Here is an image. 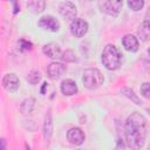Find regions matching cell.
<instances>
[{
	"label": "cell",
	"instance_id": "cell-1",
	"mask_svg": "<svg viewBox=\"0 0 150 150\" xmlns=\"http://www.w3.org/2000/svg\"><path fill=\"white\" fill-rule=\"evenodd\" d=\"M145 118L139 112H132L125 121L124 134L128 145L131 149L138 150L145 143Z\"/></svg>",
	"mask_w": 150,
	"mask_h": 150
},
{
	"label": "cell",
	"instance_id": "cell-2",
	"mask_svg": "<svg viewBox=\"0 0 150 150\" xmlns=\"http://www.w3.org/2000/svg\"><path fill=\"white\" fill-rule=\"evenodd\" d=\"M102 63L109 70H115L121 66V54L116 46L107 45L102 52Z\"/></svg>",
	"mask_w": 150,
	"mask_h": 150
},
{
	"label": "cell",
	"instance_id": "cell-3",
	"mask_svg": "<svg viewBox=\"0 0 150 150\" xmlns=\"http://www.w3.org/2000/svg\"><path fill=\"white\" fill-rule=\"evenodd\" d=\"M103 81L104 79L102 73L96 68H89L83 71L82 82L87 89H90V90L97 89L103 84Z\"/></svg>",
	"mask_w": 150,
	"mask_h": 150
},
{
	"label": "cell",
	"instance_id": "cell-4",
	"mask_svg": "<svg viewBox=\"0 0 150 150\" xmlns=\"http://www.w3.org/2000/svg\"><path fill=\"white\" fill-rule=\"evenodd\" d=\"M122 6H123V2L120 0H101V1H98L100 9L110 16H117L122 9Z\"/></svg>",
	"mask_w": 150,
	"mask_h": 150
},
{
	"label": "cell",
	"instance_id": "cell-5",
	"mask_svg": "<svg viewBox=\"0 0 150 150\" xmlns=\"http://www.w3.org/2000/svg\"><path fill=\"white\" fill-rule=\"evenodd\" d=\"M88 32V23L83 19L76 18L70 23V33L75 38H82Z\"/></svg>",
	"mask_w": 150,
	"mask_h": 150
},
{
	"label": "cell",
	"instance_id": "cell-6",
	"mask_svg": "<svg viewBox=\"0 0 150 150\" xmlns=\"http://www.w3.org/2000/svg\"><path fill=\"white\" fill-rule=\"evenodd\" d=\"M19 86H20V80L13 73H8L2 77V87L6 91L14 93L15 90H18Z\"/></svg>",
	"mask_w": 150,
	"mask_h": 150
},
{
	"label": "cell",
	"instance_id": "cell-7",
	"mask_svg": "<svg viewBox=\"0 0 150 150\" xmlns=\"http://www.w3.org/2000/svg\"><path fill=\"white\" fill-rule=\"evenodd\" d=\"M59 12L60 14L67 19V20H74L76 19V6L70 1H63L59 5Z\"/></svg>",
	"mask_w": 150,
	"mask_h": 150
},
{
	"label": "cell",
	"instance_id": "cell-8",
	"mask_svg": "<svg viewBox=\"0 0 150 150\" xmlns=\"http://www.w3.org/2000/svg\"><path fill=\"white\" fill-rule=\"evenodd\" d=\"M39 26L46 30H50V32H57L59 28H60V23L59 21L50 16V15H47V16H42L40 20H39Z\"/></svg>",
	"mask_w": 150,
	"mask_h": 150
},
{
	"label": "cell",
	"instance_id": "cell-9",
	"mask_svg": "<svg viewBox=\"0 0 150 150\" xmlns=\"http://www.w3.org/2000/svg\"><path fill=\"white\" fill-rule=\"evenodd\" d=\"M66 71V66L59 62H52L47 68V74L50 80H57Z\"/></svg>",
	"mask_w": 150,
	"mask_h": 150
},
{
	"label": "cell",
	"instance_id": "cell-10",
	"mask_svg": "<svg viewBox=\"0 0 150 150\" xmlns=\"http://www.w3.org/2000/svg\"><path fill=\"white\" fill-rule=\"evenodd\" d=\"M68 141L74 145H80L84 141V134L80 128H70L67 132Z\"/></svg>",
	"mask_w": 150,
	"mask_h": 150
},
{
	"label": "cell",
	"instance_id": "cell-11",
	"mask_svg": "<svg viewBox=\"0 0 150 150\" xmlns=\"http://www.w3.org/2000/svg\"><path fill=\"white\" fill-rule=\"evenodd\" d=\"M122 43L124 46V48L128 50V52H131V53H135L138 50V40L137 38H135L132 34H127L123 36L122 39Z\"/></svg>",
	"mask_w": 150,
	"mask_h": 150
},
{
	"label": "cell",
	"instance_id": "cell-12",
	"mask_svg": "<svg viewBox=\"0 0 150 150\" xmlns=\"http://www.w3.org/2000/svg\"><path fill=\"white\" fill-rule=\"evenodd\" d=\"M42 50H43V54L47 55V56L50 57V59L61 57V49H60L59 45H56V43H53V42L47 43V45L43 46Z\"/></svg>",
	"mask_w": 150,
	"mask_h": 150
},
{
	"label": "cell",
	"instance_id": "cell-13",
	"mask_svg": "<svg viewBox=\"0 0 150 150\" xmlns=\"http://www.w3.org/2000/svg\"><path fill=\"white\" fill-rule=\"evenodd\" d=\"M61 91H62L63 95L71 96V95L77 93V84L70 79L63 80L62 83H61Z\"/></svg>",
	"mask_w": 150,
	"mask_h": 150
},
{
	"label": "cell",
	"instance_id": "cell-14",
	"mask_svg": "<svg viewBox=\"0 0 150 150\" xmlns=\"http://www.w3.org/2000/svg\"><path fill=\"white\" fill-rule=\"evenodd\" d=\"M137 34L142 41H149L150 40V19L144 20L141 23V26L137 30Z\"/></svg>",
	"mask_w": 150,
	"mask_h": 150
},
{
	"label": "cell",
	"instance_id": "cell-15",
	"mask_svg": "<svg viewBox=\"0 0 150 150\" xmlns=\"http://www.w3.org/2000/svg\"><path fill=\"white\" fill-rule=\"evenodd\" d=\"M52 134H53V120H52L50 110H48L45 117V123H43V136L48 141L52 137Z\"/></svg>",
	"mask_w": 150,
	"mask_h": 150
},
{
	"label": "cell",
	"instance_id": "cell-16",
	"mask_svg": "<svg viewBox=\"0 0 150 150\" xmlns=\"http://www.w3.org/2000/svg\"><path fill=\"white\" fill-rule=\"evenodd\" d=\"M34 105H35V100L33 97H28L22 101V103L20 105V110L22 114H29L34 109Z\"/></svg>",
	"mask_w": 150,
	"mask_h": 150
},
{
	"label": "cell",
	"instance_id": "cell-17",
	"mask_svg": "<svg viewBox=\"0 0 150 150\" xmlns=\"http://www.w3.org/2000/svg\"><path fill=\"white\" fill-rule=\"evenodd\" d=\"M45 6H46V2L45 1H41V0H35V1H28L27 2V7L30 8L33 12L35 13H40L45 9Z\"/></svg>",
	"mask_w": 150,
	"mask_h": 150
},
{
	"label": "cell",
	"instance_id": "cell-18",
	"mask_svg": "<svg viewBox=\"0 0 150 150\" xmlns=\"http://www.w3.org/2000/svg\"><path fill=\"white\" fill-rule=\"evenodd\" d=\"M122 94H123L124 96H127L129 100H131L134 103H136V104H141V100H139V97L135 94V91H134L132 89H130V88H128V87H124V88H122Z\"/></svg>",
	"mask_w": 150,
	"mask_h": 150
},
{
	"label": "cell",
	"instance_id": "cell-19",
	"mask_svg": "<svg viewBox=\"0 0 150 150\" xmlns=\"http://www.w3.org/2000/svg\"><path fill=\"white\" fill-rule=\"evenodd\" d=\"M40 80H41V74H40V71H38V70H32L29 74H28V76H27V81L30 83V84H36V83H39L40 82Z\"/></svg>",
	"mask_w": 150,
	"mask_h": 150
},
{
	"label": "cell",
	"instance_id": "cell-20",
	"mask_svg": "<svg viewBox=\"0 0 150 150\" xmlns=\"http://www.w3.org/2000/svg\"><path fill=\"white\" fill-rule=\"evenodd\" d=\"M128 6L132 11H139L144 6V1L143 0H130V1H128Z\"/></svg>",
	"mask_w": 150,
	"mask_h": 150
},
{
	"label": "cell",
	"instance_id": "cell-21",
	"mask_svg": "<svg viewBox=\"0 0 150 150\" xmlns=\"http://www.w3.org/2000/svg\"><path fill=\"white\" fill-rule=\"evenodd\" d=\"M61 59H62L63 61H66V62H75V61H76V56H75L74 52L70 50V49L66 50V52L62 54Z\"/></svg>",
	"mask_w": 150,
	"mask_h": 150
},
{
	"label": "cell",
	"instance_id": "cell-22",
	"mask_svg": "<svg viewBox=\"0 0 150 150\" xmlns=\"http://www.w3.org/2000/svg\"><path fill=\"white\" fill-rule=\"evenodd\" d=\"M141 94L145 98H150V83L149 82H145L141 86Z\"/></svg>",
	"mask_w": 150,
	"mask_h": 150
},
{
	"label": "cell",
	"instance_id": "cell-23",
	"mask_svg": "<svg viewBox=\"0 0 150 150\" xmlns=\"http://www.w3.org/2000/svg\"><path fill=\"white\" fill-rule=\"evenodd\" d=\"M19 46H20V48L22 50H30L33 48V43L29 42V41H27V40H25V39H21L19 41Z\"/></svg>",
	"mask_w": 150,
	"mask_h": 150
},
{
	"label": "cell",
	"instance_id": "cell-24",
	"mask_svg": "<svg viewBox=\"0 0 150 150\" xmlns=\"http://www.w3.org/2000/svg\"><path fill=\"white\" fill-rule=\"evenodd\" d=\"M0 143H1V150H6V141L2 138Z\"/></svg>",
	"mask_w": 150,
	"mask_h": 150
},
{
	"label": "cell",
	"instance_id": "cell-25",
	"mask_svg": "<svg viewBox=\"0 0 150 150\" xmlns=\"http://www.w3.org/2000/svg\"><path fill=\"white\" fill-rule=\"evenodd\" d=\"M13 5H14V14H16V13H18V11H19V8L16 7L18 2H13Z\"/></svg>",
	"mask_w": 150,
	"mask_h": 150
},
{
	"label": "cell",
	"instance_id": "cell-26",
	"mask_svg": "<svg viewBox=\"0 0 150 150\" xmlns=\"http://www.w3.org/2000/svg\"><path fill=\"white\" fill-rule=\"evenodd\" d=\"M146 111H148V112L150 114V108H148V109H146Z\"/></svg>",
	"mask_w": 150,
	"mask_h": 150
},
{
	"label": "cell",
	"instance_id": "cell-27",
	"mask_svg": "<svg viewBox=\"0 0 150 150\" xmlns=\"http://www.w3.org/2000/svg\"><path fill=\"white\" fill-rule=\"evenodd\" d=\"M148 53H149V56H150V48L148 49Z\"/></svg>",
	"mask_w": 150,
	"mask_h": 150
},
{
	"label": "cell",
	"instance_id": "cell-28",
	"mask_svg": "<svg viewBox=\"0 0 150 150\" xmlns=\"http://www.w3.org/2000/svg\"><path fill=\"white\" fill-rule=\"evenodd\" d=\"M26 150H30V149H29V148H28V146H26Z\"/></svg>",
	"mask_w": 150,
	"mask_h": 150
}]
</instances>
